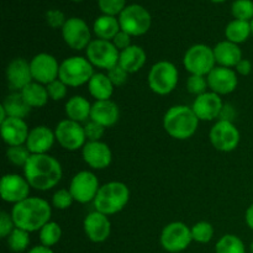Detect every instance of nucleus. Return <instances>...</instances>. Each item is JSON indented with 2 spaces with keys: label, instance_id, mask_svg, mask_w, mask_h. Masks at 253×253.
Masks as SVG:
<instances>
[{
  "label": "nucleus",
  "instance_id": "f8f14e48",
  "mask_svg": "<svg viewBox=\"0 0 253 253\" xmlns=\"http://www.w3.org/2000/svg\"><path fill=\"white\" fill-rule=\"evenodd\" d=\"M68 189L74 202L86 204V203L94 202L100 189V185L94 173L89 170H81L72 178Z\"/></svg>",
  "mask_w": 253,
  "mask_h": 253
},
{
  "label": "nucleus",
  "instance_id": "5fc2aeb1",
  "mask_svg": "<svg viewBox=\"0 0 253 253\" xmlns=\"http://www.w3.org/2000/svg\"><path fill=\"white\" fill-rule=\"evenodd\" d=\"M250 250H251V253H253V242L251 244V247H250Z\"/></svg>",
  "mask_w": 253,
  "mask_h": 253
},
{
  "label": "nucleus",
  "instance_id": "de8ad7c7",
  "mask_svg": "<svg viewBox=\"0 0 253 253\" xmlns=\"http://www.w3.org/2000/svg\"><path fill=\"white\" fill-rule=\"evenodd\" d=\"M111 42H113L114 46H115L120 52L124 51V49H126L127 47H130L131 44H132L131 43V36L128 34H126L125 31H123V30L119 31V34L114 37Z\"/></svg>",
  "mask_w": 253,
  "mask_h": 253
},
{
  "label": "nucleus",
  "instance_id": "412c9836",
  "mask_svg": "<svg viewBox=\"0 0 253 253\" xmlns=\"http://www.w3.org/2000/svg\"><path fill=\"white\" fill-rule=\"evenodd\" d=\"M5 76H6L7 85L12 91H21L25 86L34 82L30 62L24 58L12 59L7 64Z\"/></svg>",
  "mask_w": 253,
  "mask_h": 253
},
{
  "label": "nucleus",
  "instance_id": "0eeeda50",
  "mask_svg": "<svg viewBox=\"0 0 253 253\" xmlns=\"http://www.w3.org/2000/svg\"><path fill=\"white\" fill-rule=\"evenodd\" d=\"M183 64L190 74L207 77L216 67L214 49L204 43L194 44L185 52Z\"/></svg>",
  "mask_w": 253,
  "mask_h": 253
},
{
  "label": "nucleus",
  "instance_id": "e433bc0d",
  "mask_svg": "<svg viewBox=\"0 0 253 253\" xmlns=\"http://www.w3.org/2000/svg\"><path fill=\"white\" fill-rule=\"evenodd\" d=\"M214 236V227L208 221H199L193 225L192 227V237L193 241L198 244H208L211 241Z\"/></svg>",
  "mask_w": 253,
  "mask_h": 253
},
{
  "label": "nucleus",
  "instance_id": "4468645a",
  "mask_svg": "<svg viewBox=\"0 0 253 253\" xmlns=\"http://www.w3.org/2000/svg\"><path fill=\"white\" fill-rule=\"evenodd\" d=\"M62 37L64 42L71 48L76 51H82L89 46L91 42V34L89 26L83 19L71 17L67 19L66 24L62 27Z\"/></svg>",
  "mask_w": 253,
  "mask_h": 253
},
{
  "label": "nucleus",
  "instance_id": "dca6fc26",
  "mask_svg": "<svg viewBox=\"0 0 253 253\" xmlns=\"http://www.w3.org/2000/svg\"><path fill=\"white\" fill-rule=\"evenodd\" d=\"M31 185L20 174H5L0 182V195L6 203L17 204L30 197Z\"/></svg>",
  "mask_w": 253,
  "mask_h": 253
},
{
  "label": "nucleus",
  "instance_id": "393cba45",
  "mask_svg": "<svg viewBox=\"0 0 253 253\" xmlns=\"http://www.w3.org/2000/svg\"><path fill=\"white\" fill-rule=\"evenodd\" d=\"M214 56L216 64L226 68H235L242 59V51L239 44L230 41H221L214 47Z\"/></svg>",
  "mask_w": 253,
  "mask_h": 253
},
{
  "label": "nucleus",
  "instance_id": "2f4dec72",
  "mask_svg": "<svg viewBox=\"0 0 253 253\" xmlns=\"http://www.w3.org/2000/svg\"><path fill=\"white\" fill-rule=\"evenodd\" d=\"M251 34V22L242 21V20H232L225 29V36H226L227 41L234 42L236 44L247 41Z\"/></svg>",
  "mask_w": 253,
  "mask_h": 253
},
{
  "label": "nucleus",
  "instance_id": "7ed1b4c3",
  "mask_svg": "<svg viewBox=\"0 0 253 253\" xmlns=\"http://www.w3.org/2000/svg\"><path fill=\"white\" fill-rule=\"evenodd\" d=\"M199 119L192 106L175 105L168 109L163 116V127L175 140H188L195 135L199 127Z\"/></svg>",
  "mask_w": 253,
  "mask_h": 253
},
{
  "label": "nucleus",
  "instance_id": "ddd939ff",
  "mask_svg": "<svg viewBox=\"0 0 253 253\" xmlns=\"http://www.w3.org/2000/svg\"><path fill=\"white\" fill-rule=\"evenodd\" d=\"M210 142L220 152H231L240 143V131L232 121L219 120L209 133Z\"/></svg>",
  "mask_w": 253,
  "mask_h": 253
},
{
  "label": "nucleus",
  "instance_id": "9d476101",
  "mask_svg": "<svg viewBox=\"0 0 253 253\" xmlns=\"http://www.w3.org/2000/svg\"><path fill=\"white\" fill-rule=\"evenodd\" d=\"M86 58L93 64V67L106 69L109 71L114 66L119 64L120 51L114 46L111 41L105 40H91L89 46L85 49Z\"/></svg>",
  "mask_w": 253,
  "mask_h": 253
},
{
  "label": "nucleus",
  "instance_id": "603ef678",
  "mask_svg": "<svg viewBox=\"0 0 253 253\" xmlns=\"http://www.w3.org/2000/svg\"><path fill=\"white\" fill-rule=\"evenodd\" d=\"M212 2H222V1H225V0H211Z\"/></svg>",
  "mask_w": 253,
  "mask_h": 253
},
{
  "label": "nucleus",
  "instance_id": "4c0bfd02",
  "mask_svg": "<svg viewBox=\"0 0 253 253\" xmlns=\"http://www.w3.org/2000/svg\"><path fill=\"white\" fill-rule=\"evenodd\" d=\"M231 11L236 20L251 22L253 19V1L252 0H236L232 4Z\"/></svg>",
  "mask_w": 253,
  "mask_h": 253
},
{
  "label": "nucleus",
  "instance_id": "bb28decb",
  "mask_svg": "<svg viewBox=\"0 0 253 253\" xmlns=\"http://www.w3.org/2000/svg\"><path fill=\"white\" fill-rule=\"evenodd\" d=\"M91 105L93 104L89 103L88 99L81 95H76L72 96L67 101L66 106H64V111H66V115L69 120L81 124L90 119Z\"/></svg>",
  "mask_w": 253,
  "mask_h": 253
},
{
  "label": "nucleus",
  "instance_id": "2eb2a0df",
  "mask_svg": "<svg viewBox=\"0 0 253 253\" xmlns=\"http://www.w3.org/2000/svg\"><path fill=\"white\" fill-rule=\"evenodd\" d=\"M59 66L56 57L49 53H39L30 61V68L34 82L43 85L58 79Z\"/></svg>",
  "mask_w": 253,
  "mask_h": 253
},
{
  "label": "nucleus",
  "instance_id": "a18cd8bd",
  "mask_svg": "<svg viewBox=\"0 0 253 253\" xmlns=\"http://www.w3.org/2000/svg\"><path fill=\"white\" fill-rule=\"evenodd\" d=\"M66 21L67 20L64 17V14L61 10L52 9L46 12V22L52 29H59V27L62 29L64 26V24H66Z\"/></svg>",
  "mask_w": 253,
  "mask_h": 253
},
{
  "label": "nucleus",
  "instance_id": "423d86ee",
  "mask_svg": "<svg viewBox=\"0 0 253 253\" xmlns=\"http://www.w3.org/2000/svg\"><path fill=\"white\" fill-rule=\"evenodd\" d=\"M179 73L172 62L160 61L151 67L148 72V86L158 95L172 93L178 84Z\"/></svg>",
  "mask_w": 253,
  "mask_h": 253
},
{
  "label": "nucleus",
  "instance_id": "a878e982",
  "mask_svg": "<svg viewBox=\"0 0 253 253\" xmlns=\"http://www.w3.org/2000/svg\"><path fill=\"white\" fill-rule=\"evenodd\" d=\"M146 52L142 47L137 46V44H131L126 49L120 52V57H119V64L127 72L128 74L136 73L140 71L146 63Z\"/></svg>",
  "mask_w": 253,
  "mask_h": 253
},
{
  "label": "nucleus",
  "instance_id": "72a5a7b5",
  "mask_svg": "<svg viewBox=\"0 0 253 253\" xmlns=\"http://www.w3.org/2000/svg\"><path fill=\"white\" fill-rule=\"evenodd\" d=\"M62 237V229L57 222L49 221L40 230V241L41 245L46 247H52L56 244H58V241Z\"/></svg>",
  "mask_w": 253,
  "mask_h": 253
},
{
  "label": "nucleus",
  "instance_id": "5701e85b",
  "mask_svg": "<svg viewBox=\"0 0 253 253\" xmlns=\"http://www.w3.org/2000/svg\"><path fill=\"white\" fill-rule=\"evenodd\" d=\"M1 137L7 146L25 145L29 137V126L24 119L7 118L1 123Z\"/></svg>",
  "mask_w": 253,
  "mask_h": 253
},
{
  "label": "nucleus",
  "instance_id": "1a4fd4ad",
  "mask_svg": "<svg viewBox=\"0 0 253 253\" xmlns=\"http://www.w3.org/2000/svg\"><path fill=\"white\" fill-rule=\"evenodd\" d=\"M163 249L169 253H178L187 250L192 244V229L184 222L174 221L166 225L160 237Z\"/></svg>",
  "mask_w": 253,
  "mask_h": 253
},
{
  "label": "nucleus",
  "instance_id": "6e6552de",
  "mask_svg": "<svg viewBox=\"0 0 253 253\" xmlns=\"http://www.w3.org/2000/svg\"><path fill=\"white\" fill-rule=\"evenodd\" d=\"M119 22L123 31L132 36H142L150 30L151 14L147 9L137 4L126 6L119 15Z\"/></svg>",
  "mask_w": 253,
  "mask_h": 253
},
{
  "label": "nucleus",
  "instance_id": "58836bf2",
  "mask_svg": "<svg viewBox=\"0 0 253 253\" xmlns=\"http://www.w3.org/2000/svg\"><path fill=\"white\" fill-rule=\"evenodd\" d=\"M208 79L204 76H197V74H190L187 81V90L195 96H199L202 94L207 93Z\"/></svg>",
  "mask_w": 253,
  "mask_h": 253
},
{
  "label": "nucleus",
  "instance_id": "3c124183",
  "mask_svg": "<svg viewBox=\"0 0 253 253\" xmlns=\"http://www.w3.org/2000/svg\"><path fill=\"white\" fill-rule=\"evenodd\" d=\"M27 253H53V251L51 250V247H46L43 246V245H41V246H35L32 247L31 250H30Z\"/></svg>",
  "mask_w": 253,
  "mask_h": 253
},
{
  "label": "nucleus",
  "instance_id": "473e14b6",
  "mask_svg": "<svg viewBox=\"0 0 253 253\" xmlns=\"http://www.w3.org/2000/svg\"><path fill=\"white\" fill-rule=\"evenodd\" d=\"M215 253H246L242 240L236 235H224L215 246Z\"/></svg>",
  "mask_w": 253,
  "mask_h": 253
},
{
  "label": "nucleus",
  "instance_id": "f3484780",
  "mask_svg": "<svg viewBox=\"0 0 253 253\" xmlns=\"http://www.w3.org/2000/svg\"><path fill=\"white\" fill-rule=\"evenodd\" d=\"M192 109L199 120L212 121L220 118L224 109V103L219 94L214 91H207L195 98Z\"/></svg>",
  "mask_w": 253,
  "mask_h": 253
},
{
  "label": "nucleus",
  "instance_id": "8fccbe9b",
  "mask_svg": "<svg viewBox=\"0 0 253 253\" xmlns=\"http://www.w3.org/2000/svg\"><path fill=\"white\" fill-rule=\"evenodd\" d=\"M245 219H246L247 226L253 230V203L250 205L249 209L246 210V216H245Z\"/></svg>",
  "mask_w": 253,
  "mask_h": 253
},
{
  "label": "nucleus",
  "instance_id": "09e8293b",
  "mask_svg": "<svg viewBox=\"0 0 253 253\" xmlns=\"http://www.w3.org/2000/svg\"><path fill=\"white\" fill-rule=\"evenodd\" d=\"M235 71H236V73H239L240 76H249V74L252 72L251 61L242 58L241 61L239 62V64L235 67Z\"/></svg>",
  "mask_w": 253,
  "mask_h": 253
},
{
  "label": "nucleus",
  "instance_id": "49530a36",
  "mask_svg": "<svg viewBox=\"0 0 253 253\" xmlns=\"http://www.w3.org/2000/svg\"><path fill=\"white\" fill-rule=\"evenodd\" d=\"M15 229L14 220H12L11 214L6 211L0 212V236L2 239H6L10 234L12 232V230Z\"/></svg>",
  "mask_w": 253,
  "mask_h": 253
},
{
  "label": "nucleus",
  "instance_id": "4be33fe9",
  "mask_svg": "<svg viewBox=\"0 0 253 253\" xmlns=\"http://www.w3.org/2000/svg\"><path fill=\"white\" fill-rule=\"evenodd\" d=\"M54 141H56L54 131L47 126L41 125L30 130L25 146L29 148L31 155H46L53 147Z\"/></svg>",
  "mask_w": 253,
  "mask_h": 253
},
{
  "label": "nucleus",
  "instance_id": "a19ab883",
  "mask_svg": "<svg viewBox=\"0 0 253 253\" xmlns=\"http://www.w3.org/2000/svg\"><path fill=\"white\" fill-rule=\"evenodd\" d=\"M74 199L72 197L69 189H59L52 197V207L59 210H66L69 209L73 204Z\"/></svg>",
  "mask_w": 253,
  "mask_h": 253
},
{
  "label": "nucleus",
  "instance_id": "a211bd4d",
  "mask_svg": "<svg viewBox=\"0 0 253 253\" xmlns=\"http://www.w3.org/2000/svg\"><path fill=\"white\" fill-rule=\"evenodd\" d=\"M207 79L210 91H214L219 95L232 93L239 84L236 71L232 68H226V67L216 66L208 74Z\"/></svg>",
  "mask_w": 253,
  "mask_h": 253
},
{
  "label": "nucleus",
  "instance_id": "6e6d98bb",
  "mask_svg": "<svg viewBox=\"0 0 253 253\" xmlns=\"http://www.w3.org/2000/svg\"><path fill=\"white\" fill-rule=\"evenodd\" d=\"M72 1H76V2H79V1H83V0H72Z\"/></svg>",
  "mask_w": 253,
  "mask_h": 253
},
{
  "label": "nucleus",
  "instance_id": "9b49d317",
  "mask_svg": "<svg viewBox=\"0 0 253 253\" xmlns=\"http://www.w3.org/2000/svg\"><path fill=\"white\" fill-rule=\"evenodd\" d=\"M54 135H56V141L59 143V146L67 151L81 150L86 143L84 126L76 121L69 120V119L62 120L57 124Z\"/></svg>",
  "mask_w": 253,
  "mask_h": 253
},
{
  "label": "nucleus",
  "instance_id": "864d4df0",
  "mask_svg": "<svg viewBox=\"0 0 253 253\" xmlns=\"http://www.w3.org/2000/svg\"><path fill=\"white\" fill-rule=\"evenodd\" d=\"M251 29H252V35H253V19L251 20Z\"/></svg>",
  "mask_w": 253,
  "mask_h": 253
},
{
  "label": "nucleus",
  "instance_id": "7c9ffc66",
  "mask_svg": "<svg viewBox=\"0 0 253 253\" xmlns=\"http://www.w3.org/2000/svg\"><path fill=\"white\" fill-rule=\"evenodd\" d=\"M21 94L31 108H42L49 100L46 85L37 82H31L29 85L25 86L21 90Z\"/></svg>",
  "mask_w": 253,
  "mask_h": 253
},
{
  "label": "nucleus",
  "instance_id": "f03ea898",
  "mask_svg": "<svg viewBox=\"0 0 253 253\" xmlns=\"http://www.w3.org/2000/svg\"><path fill=\"white\" fill-rule=\"evenodd\" d=\"M10 214L15 227L27 232H35L40 231L47 222L51 221L52 208L49 203L42 198L29 197L15 204Z\"/></svg>",
  "mask_w": 253,
  "mask_h": 253
},
{
  "label": "nucleus",
  "instance_id": "aec40b11",
  "mask_svg": "<svg viewBox=\"0 0 253 253\" xmlns=\"http://www.w3.org/2000/svg\"><path fill=\"white\" fill-rule=\"evenodd\" d=\"M83 227L86 237L94 244H101L106 241L111 234V222L109 217L96 210L86 215Z\"/></svg>",
  "mask_w": 253,
  "mask_h": 253
},
{
  "label": "nucleus",
  "instance_id": "39448f33",
  "mask_svg": "<svg viewBox=\"0 0 253 253\" xmlns=\"http://www.w3.org/2000/svg\"><path fill=\"white\" fill-rule=\"evenodd\" d=\"M94 76V67L88 58L81 56H73L66 58L59 66L58 78L66 85L77 86L88 84Z\"/></svg>",
  "mask_w": 253,
  "mask_h": 253
},
{
  "label": "nucleus",
  "instance_id": "79ce46f5",
  "mask_svg": "<svg viewBox=\"0 0 253 253\" xmlns=\"http://www.w3.org/2000/svg\"><path fill=\"white\" fill-rule=\"evenodd\" d=\"M46 88L47 91H48L49 99H52L54 101L64 99L67 96V93H68V85H66L59 78L53 81L52 83L47 84Z\"/></svg>",
  "mask_w": 253,
  "mask_h": 253
},
{
  "label": "nucleus",
  "instance_id": "c03bdc74",
  "mask_svg": "<svg viewBox=\"0 0 253 253\" xmlns=\"http://www.w3.org/2000/svg\"><path fill=\"white\" fill-rule=\"evenodd\" d=\"M108 77L111 81V83L114 84V86H121L126 83L127 81L128 73L120 66V64H116L113 68H110L108 71Z\"/></svg>",
  "mask_w": 253,
  "mask_h": 253
},
{
  "label": "nucleus",
  "instance_id": "37998d69",
  "mask_svg": "<svg viewBox=\"0 0 253 253\" xmlns=\"http://www.w3.org/2000/svg\"><path fill=\"white\" fill-rule=\"evenodd\" d=\"M84 131H85V136L88 141H100L101 137L104 136V132H105V127L101 126L100 124L90 120L84 125Z\"/></svg>",
  "mask_w": 253,
  "mask_h": 253
},
{
  "label": "nucleus",
  "instance_id": "f704fd0d",
  "mask_svg": "<svg viewBox=\"0 0 253 253\" xmlns=\"http://www.w3.org/2000/svg\"><path fill=\"white\" fill-rule=\"evenodd\" d=\"M7 239V246L12 252L20 253L29 247L30 245V232L25 231V230L15 227L12 230L11 234L6 237Z\"/></svg>",
  "mask_w": 253,
  "mask_h": 253
},
{
  "label": "nucleus",
  "instance_id": "f257e3e1",
  "mask_svg": "<svg viewBox=\"0 0 253 253\" xmlns=\"http://www.w3.org/2000/svg\"><path fill=\"white\" fill-rule=\"evenodd\" d=\"M62 166L49 155H31L24 167V177L31 188L41 192L52 189L62 179Z\"/></svg>",
  "mask_w": 253,
  "mask_h": 253
},
{
  "label": "nucleus",
  "instance_id": "cd10ccee",
  "mask_svg": "<svg viewBox=\"0 0 253 253\" xmlns=\"http://www.w3.org/2000/svg\"><path fill=\"white\" fill-rule=\"evenodd\" d=\"M114 84L108 74L94 73L88 83V90L95 100H109L114 93Z\"/></svg>",
  "mask_w": 253,
  "mask_h": 253
},
{
  "label": "nucleus",
  "instance_id": "c85d7f7f",
  "mask_svg": "<svg viewBox=\"0 0 253 253\" xmlns=\"http://www.w3.org/2000/svg\"><path fill=\"white\" fill-rule=\"evenodd\" d=\"M9 118L25 119L31 111V106L26 103L21 91H12L4 99L1 104Z\"/></svg>",
  "mask_w": 253,
  "mask_h": 253
},
{
  "label": "nucleus",
  "instance_id": "b1692460",
  "mask_svg": "<svg viewBox=\"0 0 253 253\" xmlns=\"http://www.w3.org/2000/svg\"><path fill=\"white\" fill-rule=\"evenodd\" d=\"M120 119V110L113 100H95L91 105L90 120L100 124L104 127H111Z\"/></svg>",
  "mask_w": 253,
  "mask_h": 253
},
{
  "label": "nucleus",
  "instance_id": "c756f323",
  "mask_svg": "<svg viewBox=\"0 0 253 253\" xmlns=\"http://www.w3.org/2000/svg\"><path fill=\"white\" fill-rule=\"evenodd\" d=\"M93 30L98 39L105 40V41H113V39L119 34L121 27L120 22L115 16L101 15L94 21Z\"/></svg>",
  "mask_w": 253,
  "mask_h": 253
},
{
  "label": "nucleus",
  "instance_id": "c9c22d12",
  "mask_svg": "<svg viewBox=\"0 0 253 253\" xmlns=\"http://www.w3.org/2000/svg\"><path fill=\"white\" fill-rule=\"evenodd\" d=\"M31 157V152L26 146H10L6 150V158L11 165L24 168Z\"/></svg>",
  "mask_w": 253,
  "mask_h": 253
},
{
  "label": "nucleus",
  "instance_id": "20e7f679",
  "mask_svg": "<svg viewBox=\"0 0 253 253\" xmlns=\"http://www.w3.org/2000/svg\"><path fill=\"white\" fill-rule=\"evenodd\" d=\"M128 200L130 189L127 185L123 182L113 180L100 185V189L93 203L96 211L110 216L121 211L127 205Z\"/></svg>",
  "mask_w": 253,
  "mask_h": 253
},
{
  "label": "nucleus",
  "instance_id": "ea45409f",
  "mask_svg": "<svg viewBox=\"0 0 253 253\" xmlns=\"http://www.w3.org/2000/svg\"><path fill=\"white\" fill-rule=\"evenodd\" d=\"M126 0H98L99 9L101 10L104 15H110V16H116L123 12L125 9Z\"/></svg>",
  "mask_w": 253,
  "mask_h": 253
},
{
  "label": "nucleus",
  "instance_id": "6ab92c4d",
  "mask_svg": "<svg viewBox=\"0 0 253 253\" xmlns=\"http://www.w3.org/2000/svg\"><path fill=\"white\" fill-rule=\"evenodd\" d=\"M83 160L93 169H105L111 165L113 152L103 141H88L82 148Z\"/></svg>",
  "mask_w": 253,
  "mask_h": 253
}]
</instances>
